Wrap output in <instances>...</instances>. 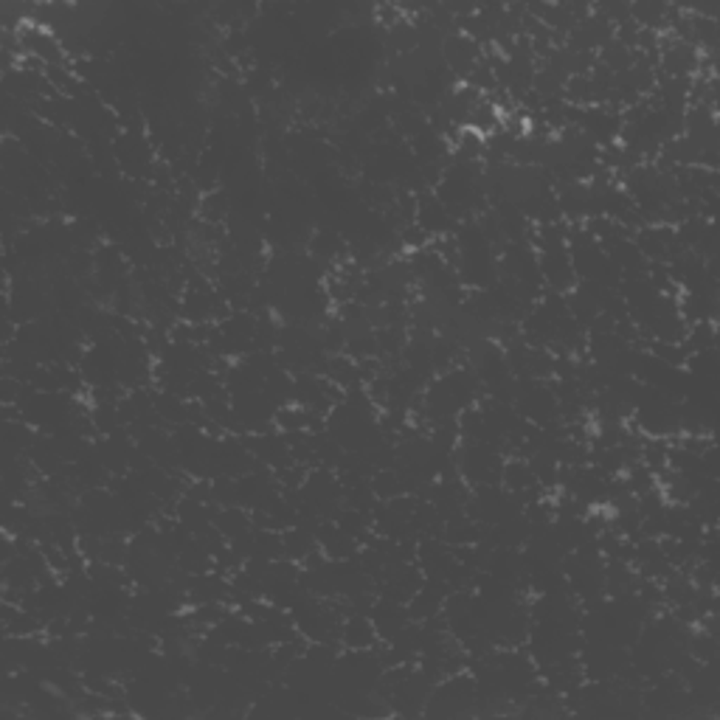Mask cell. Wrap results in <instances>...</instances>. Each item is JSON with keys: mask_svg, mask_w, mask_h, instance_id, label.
Returning a JSON list of instances; mask_svg holds the SVG:
<instances>
[{"mask_svg": "<svg viewBox=\"0 0 720 720\" xmlns=\"http://www.w3.org/2000/svg\"><path fill=\"white\" fill-rule=\"evenodd\" d=\"M377 639H381V636H377L369 614L366 617L355 614V617H349L344 625H340V641H344L349 650H371V644Z\"/></svg>", "mask_w": 720, "mask_h": 720, "instance_id": "obj_1", "label": "cell"}]
</instances>
